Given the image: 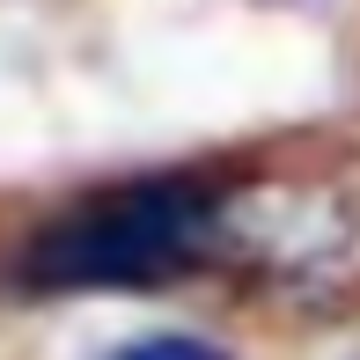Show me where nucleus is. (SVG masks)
Returning <instances> with one entry per match:
<instances>
[{"instance_id":"2","label":"nucleus","mask_w":360,"mask_h":360,"mask_svg":"<svg viewBox=\"0 0 360 360\" xmlns=\"http://www.w3.org/2000/svg\"><path fill=\"white\" fill-rule=\"evenodd\" d=\"M110 360H221L206 338H140V346L110 353Z\"/></svg>"},{"instance_id":"1","label":"nucleus","mask_w":360,"mask_h":360,"mask_svg":"<svg viewBox=\"0 0 360 360\" xmlns=\"http://www.w3.org/2000/svg\"><path fill=\"white\" fill-rule=\"evenodd\" d=\"M214 228V199L191 184H140L118 199L67 214L30 250V287H155L191 265Z\"/></svg>"}]
</instances>
